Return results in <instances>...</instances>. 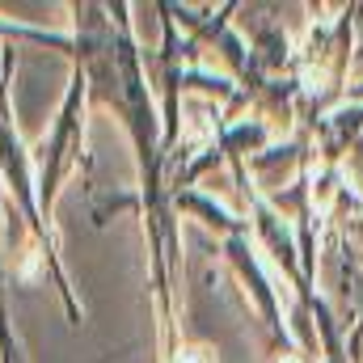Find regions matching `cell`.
<instances>
[{
    "mask_svg": "<svg viewBox=\"0 0 363 363\" xmlns=\"http://www.w3.org/2000/svg\"><path fill=\"white\" fill-rule=\"evenodd\" d=\"M182 363H203V359H199V355H190V359H182Z\"/></svg>",
    "mask_w": 363,
    "mask_h": 363,
    "instance_id": "6da1fadb",
    "label": "cell"
},
{
    "mask_svg": "<svg viewBox=\"0 0 363 363\" xmlns=\"http://www.w3.org/2000/svg\"><path fill=\"white\" fill-rule=\"evenodd\" d=\"M287 363H291V359H287Z\"/></svg>",
    "mask_w": 363,
    "mask_h": 363,
    "instance_id": "7a4b0ae2",
    "label": "cell"
}]
</instances>
